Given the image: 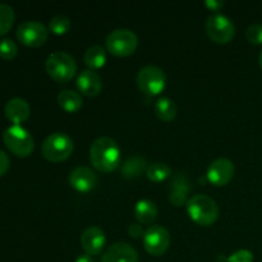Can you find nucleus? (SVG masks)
<instances>
[{
  "instance_id": "nucleus-1",
  "label": "nucleus",
  "mask_w": 262,
  "mask_h": 262,
  "mask_svg": "<svg viewBox=\"0 0 262 262\" xmlns=\"http://www.w3.org/2000/svg\"><path fill=\"white\" fill-rule=\"evenodd\" d=\"M90 160L101 173H112L120 164V148L110 137H99L90 147Z\"/></svg>"
},
{
  "instance_id": "nucleus-2",
  "label": "nucleus",
  "mask_w": 262,
  "mask_h": 262,
  "mask_svg": "<svg viewBox=\"0 0 262 262\" xmlns=\"http://www.w3.org/2000/svg\"><path fill=\"white\" fill-rule=\"evenodd\" d=\"M186 206L191 220L201 227H210L219 217L216 201L206 194H194L188 200Z\"/></svg>"
},
{
  "instance_id": "nucleus-3",
  "label": "nucleus",
  "mask_w": 262,
  "mask_h": 262,
  "mask_svg": "<svg viewBox=\"0 0 262 262\" xmlns=\"http://www.w3.org/2000/svg\"><path fill=\"white\" fill-rule=\"evenodd\" d=\"M45 68L54 81L66 83L76 76L77 61L71 54L66 51H55L48 56Z\"/></svg>"
},
{
  "instance_id": "nucleus-4",
  "label": "nucleus",
  "mask_w": 262,
  "mask_h": 262,
  "mask_svg": "<svg viewBox=\"0 0 262 262\" xmlns=\"http://www.w3.org/2000/svg\"><path fill=\"white\" fill-rule=\"evenodd\" d=\"M74 148L73 140L64 132L51 133L42 142V155L51 163L66 161Z\"/></svg>"
},
{
  "instance_id": "nucleus-5",
  "label": "nucleus",
  "mask_w": 262,
  "mask_h": 262,
  "mask_svg": "<svg viewBox=\"0 0 262 262\" xmlns=\"http://www.w3.org/2000/svg\"><path fill=\"white\" fill-rule=\"evenodd\" d=\"M3 141L12 154L18 158H27L35 148V142L27 129L20 125H10L3 133Z\"/></svg>"
},
{
  "instance_id": "nucleus-6",
  "label": "nucleus",
  "mask_w": 262,
  "mask_h": 262,
  "mask_svg": "<svg viewBox=\"0 0 262 262\" xmlns=\"http://www.w3.org/2000/svg\"><path fill=\"white\" fill-rule=\"evenodd\" d=\"M105 45L113 55L124 58L132 55L138 46V37L132 30L117 28L107 35Z\"/></svg>"
},
{
  "instance_id": "nucleus-7",
  "label": "nucleus",
  "mask_w": 262,
  "mask_h": 262,
  "mask_svg": "<svg viewBox=\"0 0 262 262\" xmlns=\"http://www.w3.org/2000/svg\"><path fill=\"white\" fill-rule=\"evenodd\" d=\"M137 86L143 94L155 96L164 91L166 86L165 72L156 66H146L138 71Z\"/></svg>"
},
{
  "instance_id": "nucleus-8",
  "label": "nucleus",
  "mask_w": 262,
  "mask_h": 262,
  "mask_svg": "<svg viewBox=\"0 0 262 262\" xmlns=\"http://www.w3.org/2000/svg\"><path fill=\"white\" fill-rule=\"evenodd\" d=\"M206 33L212 41L217 43H228L235 35V26L229 17L216 13L207 18L205 23Z\"/></svg>"
},
{
  "instance_id": "nucleus-9",
  "label": "nucleus",
  "mask_w": 262,
  "mask_h": 262,
  "mask_svg": "<svg viewBox=\"0 0 262 262\" xmlns=\"http://www.w3.org/2000/svg\"><path fill=\"white\" fill-rule=\"evenodd\" d=\"M170 233L163 225H150L142 237L143 247L151 256L164 255L170 246Z\"/></svg>"
},
{
  "instance_id": "nucleus-10",
  "label": "nucleus",
  "mask_w": 262,
  "mask_h": 262,
  "mask_svg": "<svg viewBox=\"0 0 262 262\" xmlns=\"http://www.w3.org/2000/svg\"><path fill=\"white\" fill-rule=\"evenodd\" d=\"M17 38L20 43L30 48L42 46L49 38V30L37 20H26L17 28Z\"/></svg>"
},
{
  "instance_id": "nucleus-11",
  "label": "nucleus",
  "mask_w": 262,
  "mask_h": 262,
  "mask_svg": "<svg viewBox=\"0 0 262 262\" xmlns=\"http://www.w3.org/2000/svg\"><path fill=\"white\" fill-rule=\"evenodd\" d=\"M235 168L232 160L227 158H217L209 165L206 177L209 182L214 186L222 187L229 183L234 177Z\"/></svg>"
},
{
  "instance_id": "nucleus-12",
  "label": "nucleus",
  "mask_w": 262,
  "mask_h": 262,
  "mask_svg": "<svg viewBox=\"0 0 262 262\" xmlns=\"http://www.w3.org/2000/svg\"><path fill=\"white\" fill-rule=\"evenodd\" d=\"M68 182L72 188L76 189L77 192L87 193L96 188L99 178L96 173L89 166H77L69 174Z\"/></svg>"
},
{
  "instance_id": "nucleus-13",
  "label": "nucleus",
  "mask_w": 262,
  "mask_h": 262,
  "mask_svg": "<svg viewBox=\"0 0 262 262\" xmlns=\"http://www.w3.org/2000/svg\"><path fill=\"white\" fill-rule=\"evenodd\" d=\"M106 237H105L104 230L100 227H87L81 234V246L84 253L89 256H96L101 253L104 250Z\"/></svg>"
},
{
  "instance_id": "nucleus-14",
  "label": "nucleus",
  "mask_w": 262,
  "mask_h": 262,
  "mask_svg": "<svg viewBox=\"0 0 262 262\" xmlns=\"http://www.w3.org/2000/svg\"><path fill=\"white\" fill-rule=\"evenodd\" d=\"M101 262H138V253L125 242H117L104 252Z\"/></svg>"
},
{
  "instance_id": "nucleus-15",
  "label": "nucleus",
  "mask_w": 262,
  "mask_h": 262,
  "mask_svg": "<svg viewBox=\"0 0 262 262\" xmlns=\"http://www.w3.org/2000/svg\"><path fill=\"white\" fill-rule=\"evenodd\" d=\"M76 86L79 92L86 96H97L102 90V79L97 72L84 69L77 77Z\"/></svg>"
},
{
  "instance_id": "nucleus-16",
  "label": "nucleus",
  "mask_w": 262,
  "mask_h": 262,
  "mask_svg": "<svg viewBox=\"0 0 262 262\" xmlns=\"http://www.w3.org/2000/svg\"><path fill=\"white\" fill-rule=\"evenodd\" d=\"M5 117L8 120L13 123V125H19L20 123L26 122L30 117V105L22 97H13L5 105Z\"/></svg>"
},
{
  "instance_id": "nucleus-17",
  "label": "nucleus",
  "mask_w": 262,
  "mask_h": 262,
  "mask_svg": "<svg viewBox=\"0 0 262 262\" xmlns=\"http://www.w3.org/2000/svg\"><path fill=\"white\" fill-rule=\"evenodd\" d=\"M191 191V182L184 174L178 173L174 176L173 183H171L170 191V202L177 207L187 205L188 202V193Z\"/></svg>"
},
{
  "instance_id": "nucleus-18",
  "label": "nucleus",
  "mask_w": 262,
  "mask_h": 262,
  "mask_svg": "<svg viewBox=\"0 0 262 262\" xmlns=\"http://www.w3.org/2000/svg\"><path fill=\"white\" fill-rule=\"evenodd\" d=\"M133 212H135V217L138 223L148 225L152 224L156 220L159 215V209L155 202L148 199H143L136 204Z\"/></svg>"
},
{
  "instance_id": "nucleus-19",
  "label": "nucleus",
  "mask_w": 262,
  "mask_h": 262,
  "mask_svg": "<svg viewBox=\"0 0 262 262\" xmlns=\"http://www.w3.org/2000/svg\"><path fill=\"white\" fill-rule=\"evenodd\" d=\"M147 160L141 155H133L128 158L122 165V176L127 179L138 178L142 173L147 171Z\"/></svg>"
},
{
  "instance_id": "nucleus-20",
  "label": "nucleus",
  "mask_w": 262,
  "mask_h": 262,
  "mask_svg": "<svg viewBox=\"0 0 262 262\" xmlns=\"http://www.w3.org/2000/svg\"><path fill=\"white\" fill-rule=\"evenodd\" d=\"M58 104L66 112L76 113L82 107L83 100L78 92L72 91V90H63L58 95Z\"/></svg>"
},
{
  "instance_id": "nucleus-21",
  "label": "nucleus",
  "mask_w": 262,
  "mask_h": 262,
  "mask_svg": "<svg viewBox=\"0 0 262 262\" xmlns=\"http://www.w3.org/2000/svg\"><path fill=\"white\" fill-rule=\"evenodd\" d=\"M83 59L86 66L90 67V69H92V71L100 69L105 66L107 60L106 51L101 45H92L91 48L86 50Z\"/></svg>"
},
{
  "instance_id": "nucleus-22",
  "label": "nucleus",
  "mask_w": 262,
  "mask_h": 262,
  "mask_svg": "<svg viewBox=\"0 0 262 262\" xmlns=\"http://www.w3.org/2000/svg\"><path fill=\"white\" fill-rule=\"evenodd\" d=\"M177 105L169 97H160V99L156 101L155 104V113L158 115V118L163 122L169 123L171 120H174V118L177 117Z\"/></svg>"
},
{
  "instance_id": "nucleus-23",
  "label": "nucleus",
  "mask_w": 262,
  "mask_h": 262,
  "mask_svg": "<svg viewBox=\"0 0 262 262\" xmlns=\"http://www.w3.org/2000/svg\"><path fill=\"white\" fill-rule=\"evenodd\" d=\"M147 178L154 183H160V182L166 181L171 176V169L165 163H154L148 165Z\"/></svg>"
},
{
  "instance_id": "nucleus-24",
  "label": "nucleus",
  "mask_w": 262,
  "mask_h": 262,
  "mask_svg": "<svg viewBox=\"0 0 262 262\" xmlns=\"http://www.w3.org/2000/svg\"><path fill=\"white\" fill-rule=\"evenodd\" d=\"M15 20V13L10 5L0 4V36L9 32L10 28L13 27Z\"/></svg>"
},
{
  "instance_id": "nucleus-25",
  "label": "nucleus",
  "mask_w": 262,
  "mask_h": 262,
  "mask_svg": "<svg viewBox=\"0 0 262 262\" xmlns=\"http://www.w3.org/2000/svg\"><path fill=\"white\" fill-rule=\"evenodd\" d=\"M71 19L64 14H56L49 22V30L55 35H64L71 30Z\"/></svg>"
},
{
  "instance_id": "nucleus-26",
  "label": "nucleus",
  "mask_w": 262,
  "mask_h": 262,
  "mask_svg": "<svg viewBox=\"0 0 262 262\" xmlns=\"http://www.w3.org/2000/svg\"><path fill=\"white\" fill-rule=\"evenodd\" d=\"M18 54V46L10 38H3L0 40V58L5 59V60H12L17 56Z\"/></svg>"
},
{
  "instance_id": "nucleus-27",
  "label": "nucleus",
  "mask_w": 262,
  "mask_h": 262,
  "mask_svg": "<svg viewBox=\"0 0 262 262\" xmlns=\"http://www.w3.org/2000/svg\"><path fill=\"white\" fill-rule=\"evenodd\" d=\"M246 38L253 45H262V25H251L246 30Z\"/></svg>"
},
{
  "instance_id": "nucleus-28",
  "label": "nucleus",
  "mask_w": 262,
  "mask_h": 262,
  "mask_svg": "<svg viewBox=\"0 0 262 262\" xmlns=\"http://www.w3.org/2000/svg\"><path fill=\"white\" fill-rule=\"evenodd\" d=\"M225 260L227 262H253V253L250 250H238Z\"/></svg>"
},
{
  "instance_id": "nucleus-29",
  "label": "nucleus",
  "mask_w": 262,
  "mask_h": 262,
  "mask_svg": "<svg viewBox=\"0 0 262 262\" xmlns=\"http://www.w3.org/2000/svg\"><path fill=\"white\" fill-rule=\"evenodd\" d=\"M9 166H10L9 156H8L4 151L0 150V177H3L8 170H9Z\"/></svg>"
},
{
  "instance_id": "nucleus-30",
  "label": "nucleus",
  "mask_w": 262,
  "mask_h": 262,
  "mask_svg": "<svg viewBox=\"0 0 262 262\" xmlns=\"http://www.w3.org/2000/svg\"><path fill=\"white\" fill-rule=\"evenodd\" d=\"M128 234H129L130 238H140L143 237L145 234V230L142 229L140 224H130L129 228H128Z\"/></svg>"
},
{
  "instance_id": "nucleus-31",
  "label": "nucleus",
  "mask_w": 262,
  "mask_h": 262,
  "mask_svg": "<svg viewBox=\"0 0 262 262\" xmlns=\"http://www.w3.org/2000/svg\"><path fill=\"white\" fill-rule=\"evenodd\" d=\"M205 5L209 8L210 10H219L220 8L224 7V2H219V0H206Z\"/></svg>"
},
{
  "instance_id": "nucleus-32",
  "label": "nucleus",
  "mask_w": 262,
  "mask_h": 262,
  "mask_svg": "<svg viewBox=\"0 0 262 262\" xmlns=\"http://www.w3.org/2000/svg\"><path fill=\"white\" fill-rule=\"evenodd\" d=\"M76 262H94V260H92V256L83 253V255H79L78 257L76 258Z\"/></svg>"
},
{
  "instance_id": "nucleus-33",
  "label": "nucleus",
  "mask_w": 262,
  "mask_h": 262,
  "mask_svg": "<svg viewBox=\"0 0 262 262\" xmlns=\"http://www.w3.org/2000/svg\"><path fill=\"white\" fill-rule=\"evenodd\" d=\"M258 63H260V67H261V69H262V50H261V53H260V56H258Z\"/></svg>"
}]
</instances>
